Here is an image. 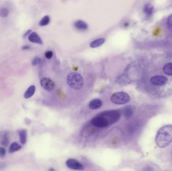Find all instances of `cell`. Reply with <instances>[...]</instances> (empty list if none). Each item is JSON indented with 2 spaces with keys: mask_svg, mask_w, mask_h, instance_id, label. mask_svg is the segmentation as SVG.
<instances>
[{
  "mask_svg": "<svg viewBox=\"0 0 172 171\" xmlns=\"http://www.w3.org/2000/svg\"><path fill=\"white\" fill-rule=\"evenodd\" d=\"M134 114L133 109L129 106L125 107L123 110V114L125 117L127 119H129L131 117L132 115Z\"/></svg>",
  "mask_w": 172,
  "mask_h": 171,
  "instance_id": "obj_17",
  "label": "cell"
},
{
  "mask_svg": "<svg viewBox=\"0 0 172 171\" xmlns=\"http://www.w3.org/2000/svg\"><path fill=\"white\" fill-rule=\"evenodd\" d=\"M9 14L8 9L6 8H3L0 9V16L2 18L7 17Z\"/></svg>",
  "mask_w": 172,
  "mask_h": 171,
  "instance_id": "obj_21",
  "label": "cell"
},
{
  "mask_svg": "<svg viewBox=\"0 0 172 171\" xmlns=\"http://www.w3.org/2000/svg\"><path fill=\"white\" fill-rule=\"evenodd\" d=\"M21 148H22L21 146L19 145L17 143L14 142L10 146L8 151H9V153L12 154V153H14L15 152L21 150Z\"/></svg>",
  "mask_w": 172,
  "mask_h": 171,
  "instance_id": "obj_16",
  "label": "cell"
},
{
  "mask_svg": "<svg viewBox=\"0 0 172 171\" xmlns=\"http://www.w3.org/2000/svg\"><path fill=\"white\" fill-rule=\"evenodd\" d=\"M28 40L30 42L33 43L42 45L43 42L40 36L36 32H32L28 36Z\"/></svg>",
  "mask_w": 172,
  "mask_h": 171,
  "instance_id": "obj_9",
  "label": "cell"
},
{
  "mask_svg": "<svg viewBox=\"0 0 172 171\" xmlns=\"http://www.w3.org/2000/svg\"><path fill=\"white\" fill-rule=\"evenodd\" d=\"M66 165L68 168L70 169L76 170H84V167L79 161L75 159H70L66 162Z\"/></svg>",
  "mask_w": 172,
  "mask_h": 171,
  "instance_id": "obj_6",
  "label": "cell"
},
{
  "mask_svg": "<svg viewBox=\"0 0 172 171\" xmlns=\"http://www.w3.org/2000/svg\"><path fill=\"white\" fill-rule=\"evenodd\" d=\"M19 136L21 144L25 145L26 143L27 131L26 129H21L19 131Z\"/></svg>",
  "mask_w": 172,
  "mask_h": 171,
  "instance_id": "obj_13",
  "label": "cell"
},
{
  "mask_svg": "<svg viewBox=\"0 0 172 171\" xmlns=\"http://www.w3.org/2000/svg\"><path fill=\"white\" fill-rule=\"evenodd\" d=\"M172 141V125H166L158 130L156 136V143L160 148H164Z\"/></svg>",
  "mask_w": 172,
  "mask_h": 171,
  "instance_id": "obj_1",
  "label": "cell"
},
{
  "mask_svg": "<svg viewBox=\"0 0 172 171\" xmlns=\"http://www.w3.org/2000/svg\"><path fill=\"white\" fill-rule=\"evenodd\" d=\"M41 61H42V60L41 59V58L38 57H36L34 58L33 60H32V65L33 66H35L36 65L38 64L39 63H41Z\"/></svg>",
  "mask_w": 172,
  "mask_h": 171,
  "instance_id": "obj_23",
  "label": "cell"
},
{
  "mask_svg": "<svg viewBox=\"0 0 172 171\" xmlns=\"http://www.w3.org/2000/svg\"><path fill=\"white\" fill-rule=\"evenodd\" d=\"M105 39L103 38L97 39L90 43V47L93 48L100 47L105 43Z\"/></svg>",
  "mask_w": 172,
  "mask_h": 171,
  "instance_id": "obj_14",
  "label": "cell"
},
{
  "mask_svg": "<svg viewBox=\"0 0 172 171\" xmlns=\"http://www.w3.org/2000/svg\"><path fill=\"white\" fill-rule=\"evenodd\" d=\"M45 57L48 59H51V58L53 57V53L51 51H48V52H46L45 54Z\"/></svg>",
  "mask_w": 172,
  "mask_h": 171,
  "instance_id": "obj_25",
  "label": "cell"
},
{
  "mask_svg": "<svg viewBox=\"0 0 172 171\" xmlns=\"http://www.w3.org/2000/svg\"><path fill=\"white\" fill-rule=\"evenodd\" d=\"M168 81V79L162 75H156L151 77V82L152 84L156 86H162L165 85Z\"/></svg>",
  "mask_w": 172,
  "mask_h": 171,
  "instance_id": "obj_8",
  "label": "cell"
},
{
  "mask_svg": "<svg viewBox=\"0 0 172 171\" xmlns=\"http://www.w3.org/2000/svg\"><path fill=\"white\" fill-rule=\"evenodd\" d=\"M153 10H154V8H153V6L150 4H147L144 6V12L146 16L149 17L153 13Z\"/></svg>",
  "mask_w": 172,
  "mask_h": 171,
  "instance_id": "obj_18",
  "label": "cell"
},
{
  "mask_svg": "<svg viewBox=\"0 0 172 171\" xmlns=\"http://www.w3.org/2000/svg\"><path fill=\"white\" fill-rule=\"evenodd\" d=\"M130 97L127 93L123 92L114 93L111 97V101L116 105H124L130 101Z\"/></svg>",
  "mask_w": 172,
  "mask_h": 171,
  "instance_id": "obj_3",
  "label": "cell"
},
{
  "mask_svg": "<svg viewBox=\"0 0 172 171\" xmlns=\"http://www.w3.org/2000/svg\"><path fill=\"white\" fill-rule=\"evenodd\" d=\"M68 84L73 89H80L84 86V79L80 74L72 72L69 74L67 78Z\"/></svg>",
  "mask_w": 172,
  "mask_h": 171,
  "instance_id": "obj_2",
  "label": "cell"
},
{
  "mask_svg": "<svg viewBox=\"0 0 172 171\" xmlns=\"http://www.w3.org/2000/svg\"><path fill=\"white\" fill-rule=\"evenodd\" d=\"M74 26L76 29L80 31H85L87 30L88 28L87 24L82 20H77L75 22Z\"/></svg>",
  "mask_w": 172,
  "mask_h": 171,
  "instance_id": "obj_11",
  "label": "cell"
},
{
  "mask_svg": "<svg viewBox=\"0 0 172 171\" xmlns=\"http://www.w3.org/2000/svg\"><path fill=\"white\" fill-rule=\"evenodd\" d=\"M30 47L29 46L25 45L22 47V49H23V50H28V49H30Z\"/></svg>",
  "mask_w": 172,
  "mask_h": 171,
  "instance_id": "obj_27",
  "label": "cell"
},
{
  "mask_svg": "<svg viewBox=\"0 0 172 171\" xmlns=\"http://www.w3.org/2000/svg\"><path fill=\"white\" fill-rule=\"evenodd\" d=\"M167 27L172 32V15L169 16L167 21Z\"/></svg>",
  "mask_w": 172,
  "mask_h": 171,
  "instance_id": "obj_22",
  "label": "cell"
},
{
  "mask_svg": "<svg viewBox=\"0 0 172 171\" xmlns=\"http://www.w3.org/2000/svg\"><path fill=\"white\" fill-rule=\"evenodd\" d=\"M32 33V31L31 30H28L23 35V37L24 38H26V37H28L29 36L30 34L31 33Z\"/></svg>",
  "mask_w": 172,
  "mask_h": 171,
  "instance_id": "obj_26",
  "label": "cell"
},
{
  "mask_svg": "<svg viewBox=\"0 0 172 171\" xmlns=\"http://www.w3.org/2000/svg\"><path fill=\"white\" fill-rule=\"evenodd\" d=\"M102 115L107 119L110 124H115L117 122L120 117V112L118 110H109L103 112V113L99 114Z\"/></svg>",
  "mask_w": 172,
  "mask_h": 171,
  "instance_id": "obj_4",
  "label": "cell"
},
{
  "mask_svg": "<svg viewBox=\"0 0 172 171\" xmlns=\"http://www.w3.org/2000/svg\"><path fill=\"white\" fill-rule=\"evenodd\" d=\"M163 72L167 75H172V63H168L163 66Z\"/></svg>",
  "mask_w": 172,
  "mask_h": 171,
  "instance_id": "obj_19",
  "label": "cell"
},
{
  "mask_svg": "<svg viewBox=\"0 0 172 171\" xmlns=\"http://www.w3.org/2000/svg\"><path fill=\"white\" fill-rule=\"evenodd\" d=\"M35 91V86H30L26 91L24 94V97L26 99H28L33 95Z\"/></svg>",
  "mask_w": 172,
  "mask_h": 171,
  "instance_id": "obj_15",
  "label": "cell"
},
{
  "mask_svg": "<svg viewBox=\"0 0 172 171\" xmlns=\"http://www.w3.org/2000/svg\"><path fill=\"white\" fill-rule=\"evenodd\" d=\"M41 84L42 88L48 91H52L55 88V83L49 78L44 77L41 79Z\"/></svg>",
  "mask_w": 172,
  "mask_h": 171,
  "instance_id": "obj_7",
  "label": "cell"
},
{
  "mask_svg": "<svg viewBox=\"0 0 172 171\" xmlns=\"http://www.w3.org/2000/svg\"><path fill=\"white\" fill-rule=\"evenodd\" d=\"M102 101L99 99H95L90 102L89 107L92 110H97L102 106Z\"/></svg>",
  "mask_w": 172,
  "mask_h": 171,
  "instance_id": "obj_12",
  "label": "cell"
},
{
  "mask_svg": "<svg viewBox=\"0 0 172 171\" xmlns=\"http://www.w3.org/2000/svg\"><path fill=\"white\" fill-rule=\"evenodd\" d=\"M49 171H55V169H52V168H51V169H50L49 170Z\"/></svg>",
  "mask_w": 172,
  "mask_h": 171,
  "instance_id": "obj_28",
  "label": "cell"
},
{
  "mask_svg": "<svg viewBox=\"0 0 172 171\" xmlns=\"http://www.w3.org/2000/svg\"><path fill=\"white\" fill-rule=\"evenodd\" d=\"M6 153V151L5 148H4L3 147H0V157H4Z\"/></svg>",
  "mask_w": 172,
  "mask_h": 171,
  "instance_id": "obj_24",
  "label": "cell"
},
{
  "mask_svg": "<svg viewBox=\"0 0 172 171\" xmlns=\"http://www.w3.org/2000/svg\"><path fill=\"white\" fill-rule=\"evenodd\" d=\"M91 122L92 124L97 128H106L110 125L107 119L101 115L93 118Z\"/></svg>",
  "mask_w": 172,
  "mask_h": 171,
  "instance_id": "obj_5",
  "label": "cell"
},
{
  "mask_svg": "<svg viewBox=\"0 0 172 171\" xmlns=\"http://www.w3.org/2000/svg\"><path fill=\"white\" fill-rule=\"evenodd\" d=\"M50 21V17L48 16H45L42 18V19L39 22V25L41 26H44L49 24Z\"/></svg>",
  "mask_w": 172,
  "mask_h": 171,
  "instance_id": "obj_20",
  "label": "cell"
},
{
  "mask_svg": "<svg viewBox=\"0 0 172 171\" xmlns=\"http://www.w3.org/2000/svg\"><path fill=\"white\" fill-rule=\"evenodd\" d=\"M0 138V143L4 147H7L9 143V135L7 132H2Z\"/></svg>",
  "mask_w": 172,
  "mask_h": 171,
  "instance_id": "obj_10",
  "label": "cell"
}]
</instances>
